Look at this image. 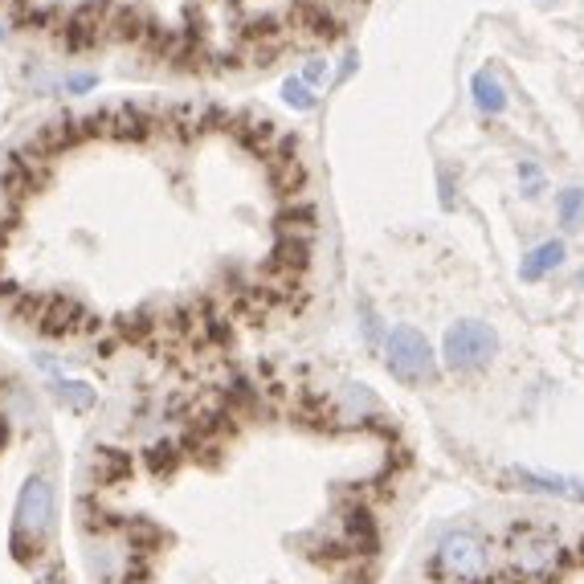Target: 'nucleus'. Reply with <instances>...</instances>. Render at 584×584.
Here are the masks:
<instances>
[{
	"instance_id": "obj_1",
	"label": "nucleus",
	"mask_w": 584,
	"mask_h": 584,
	"mask_svg": "<svg viewBox=\"0 0 584 584\" xmlns=\"http://www.w3.org/2000/svg\"><path fill=\"white\" fill-rule=\"evenodd\" d=\"M576 564V556L539 523H515L499 552V572L511 584H560Z\"/></svg>"
},
{
	"instance_id": "obj_2",
	"label": "nucleus",
	"mask_w": 584,
	"mask_h": 584,
	"mask_svg": "<svg viewBox=\"0 0 584 584\" xmlns=\"http://www.w3.org/2000/svg\"><path fill=\"white\" fill-rule=\"evenodd\" d=\"M499 576V548L478 527H449L430 560L433 584H491Z\"/></svg>"
},
{
	"instance_id": "obj_3",
	"label": "nucleus",
	"mask_w": 584,
	"mask_h": 584,
	"mask_svg": "<svg viewBox=\"0 0 584 584\" xmlns=\"http://www.w3.org/2000/svg\"><path fill=\"white\" fill-rule=\"evenodd\" d=\"M58 527V503L46 475H30L21 482L13 507V527H9V552L16 564H37L46 556L49 539Z\"/></svg>"
},
{
	"instance_id": "obj_4",
	"label": "nucleus",
	"mask_w": 584,
	"mask_h": 584,
	"mask_svg": "<svg viewBox=\"0 0 584 584\" xmlns=\"http://www.w3.org/2000/svg\"><path fill=\"white\" fill-rule=\"evenodd\" d=\"M385 364L400 385H413V388L433 385V381L442 376V372H437V355H433L430 339L409 324H397L385 336Z\"/></svg>"
},
{
	"instance_id": "obj_5",
	"label": "nucleus",
	"mask_w": 584,
	"mask_h": 584,
	"mask_svg": "<svg viewBox=\"0 0 584 584\" xmlns=\"http://www.w3.org/2000/svg\"><path fill=\"white\" fill-rule=\"evenodd\" d=\"M494 355H499V336H494V327L482 324V319H458V324L446 331V339H442V360H446V369L458 372V376L482 372Z\"/></svg>"
},
{
	"instance_id": "obj_6",
	"label": "nucleus",
	"mask_w": 584,
	"mask_h": 584,
	"mask_svg": "<svg viewBox=\"0 0 584 584\" xmlns=\"http://www.w3.org/2000/svg\"><path fill=\"white\" fill-rule=\"evenodd\" d=\"M503 491L539 494V499H560V503H581L584 507V478L572 475H548V470H527V466H511L499 475Z\"/></svg>"
},
{
	"instance_id": "obj_7",
	"label": "nucleus",
	"mask_w": 584,
	"mask_h": 584,
	"mask_svg": "<svg viewBox=\"0 0 584 584\" xmlns=\"http://www.w3.org/2000/svg\"><path fill=\"white\" fill-rule=\"evenodd\" d=\"M160 136V110L143 107V103H124V107H110V139H143Z\"/></svg>"
},
{
	"instance_id": "obj_8",
	"label": "nucleus",
	"mask_w": 584,
	"mask_h": 584,
	"mask_svg": "<svg viewBox=\"0 0 584 584\" xmlns=\"http://www.w3.org/2000/svg\"><path fill=\"white\" fill-rule=\"evenodd\" d=\"M564 254H569V246H564L560 237L539 242L536 249H527V254H523L519 278H523V282H544V278L552 275V270H560V266H564Z\"/></svg>"
},
{
	"instance_id": "obj_9",
	"label": "nucleus",
	"mask_w": 584,
	"mask_h": 584,
	"mask_svg": "<svg viewBox=\"0 0 584 584\" xmlns=\"http://www.w3.org/2000/svg\"><path fill=\"white\" fill-rule=\"evenodd\" d=\"M470 94H475V107L482 110V115H503V110H507V86H503L499 74H491V70H478V74L470 78Z\"/></svg>"
},
{
	"instance_id": "obj_10",
	"label": "nucleus",
	"mask_w": 584,
	"mask_h": 584,
	"mask_svg": "<svg viewBox=\"0 0 584 584\" xmlns=\"http://www.w3.org/2000/svg\"><path fill=\"white\" fill-rule=\"evenodd\" d=\"M58 400H62L66 409H74V413H86V409H94V400H98V393H94L86 381H58Z\"/></svg>"
},
{
	"instance_id": "obj_11",
	"label": "nucleus",
	"mask_w": 584,
	"mask_h": 584,
	"mask_svg": "<svg viewBox=\"0 0 584 584\" xmlns=\"http://www.w3.org/2000/svg\"><path fill=\"white\" fill-rule=\"evenodd\" d=\"M556 213H560V225H564V230H576L584 217V188H564V192L556 197Z\"/></svg>"
},
{
	"instance_id": "obj_12",
	"label": "nucleus",
	"mask_w": 584,
	"mask_h": 584,
	"mask_svg": "<svg viewBox=\"0 0 584 584\" xmlns=\"http://www.w3.org/2000/svg\"><path fill=\"white\" fill-rule=\"evenodd\" d=\"M185 458V449L176 446V442H155L148 446V466H152V475H172L176 466Z\"/></svg>"
},
{
	"instance_id": "obj_13",
	"label": "nucleus",
	"mask_w": 584,
	"mask_h": 584,
	"mask_svg": "<svg viewBox=\"0 0 584 584\" xmlns=\"http://www.w3.org/2000/svg\"><path fill=\"white\" fill-rule=\"evenodd\" d=\"M282 103L294 110H315L319 107V98H315V91H311L303 78H287L282 82Z\"/></svg>"
},
{
	"instance_id": "obj_14",
	"label": "nucleus",
	"mask_w": 584,
	"mask_h": 584,
	"mask_svg": "<svg viewBox=\"0 0 584 584\" xmlns=\"http://www.w3.org/2000/svg\"><path fill=\"white\" fill-rule=\"evenodd\" d=\"M360 315H364V336H369V343H372V348H376V343H385V336H388V331H381V315L372 311V303H369V299L360 303Z\"/></svg>"
},
{
	"instance_id": "obj_15",
	"label": "nucleus",
	"mask_w": 584,
	"mask_h": 584,
	"mask_svg": "<svg viewBox=\"0 0 584 584\" xmlns=\"http://www.w3.org/2000/svg\"><path fill=\"white\" fill-rule=\"evenodd\" d=\"M98 86V78L94 74H66V78H58V91H66V94H86V91H94Z\"/></svg>"
},
{
	"instance_id": "obj_16",
	"label": "nucleus",
	"mask_w": 584,
	"mask_h": 584,
	"mask_svg": "<svg viewBox=\"0 0 584 584\" xmlns=\"http://www.w3.org/2000/svg\"><path fill=\"white\" fill-rule=\"evenodd\" d=\"M327 78H331V62H327V58H311V62L303 66V82H307L311 91H315L319 82H327Z\"/></svg>"
},
{
	"instance_id": "obj_17",
	"label": "nucleus",
	"mask_w": 584,
	"mask_h": 584,
	"mask_svg": "<svg viewBox=\"0 0 584 584\" xmlns=\"http://www.w3.org/2000/svg\"><path fill=\"white\" fill-rule=\"evenodd\" d=\"M355 66H360V54H348V58L339 62V70H336V82H348V78H352V70H355Z\"/></svg>"
},
{
	"instance_id": "obj_18",
	"label": "nucleus",
	"mask_w": 584,
	"mask_h": 584,
	"mask_svg": "<svg viewBox=\"0 0 584 584\" xmlns=\"http://www.w3.org/2000/svg\"><path fill=\"white\" fill-rule=\"evenodd\" d=\"M442 205H454V185H449V172H442Z\"/></svg>"
},
{
	"instance_id": "obj_19",
	"label": "nucleus",
	"mask_w": 584,
	"mask_h": 584,
	"mask_svg": "<svg viewBox=\"0 0 584 584\" xmlns=\"http://www.w3.org/2000/svg\"><path fill=\"white\" fill-rule=\"evenodd\" d=\"M369 581H372L369 572H360V569H355L352 576H343V581H339V584H369Z\"/></svg>"
},
{
	"instance_id": "obj_20",
	"label": "nucleus",
	"mask_w": 584,
	"mask_h": 584,
	"mask_svg": "<svg viewBox=\"0 0 584 584\" xmlns=\"http://www.w3.org/2000/svg\"><path fill=\"white\" fill-rule=\"evenodd\" d=\"M576 287H584V270H581V275H576Z\"/></svg>"
},
{
	"instance_id": "obj_21",
	"label": "nucleus",
	"mask_w": 584,
	"mask_h": 584,
	"mask_svg": "<svg viewBox=\"0 0 584 584\" xmlns=\"http://www.w3.org/2000/svg\"><path fill=\"white\" fill-rule=\"evenodd\" d=\"M0 37H4V30H0Z\"/></svg>"
}]
</instances>
